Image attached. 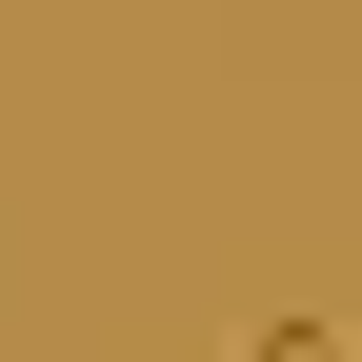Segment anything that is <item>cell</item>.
<instances>
[{
  "label": "cell",
  "mask_w": 362,
  "mask_h": 362,
  "mask_svg": "<svg viewBox=\"0 0 362 362\" xmlns=\"http://www.w3.org/2000/svg\"><path fill=\"white\" fill-rule=\"evenodd\" d=\"M242 362H362V322H262Z\"/></svg>",
  "instance_id": "1"
}]
</instances>
